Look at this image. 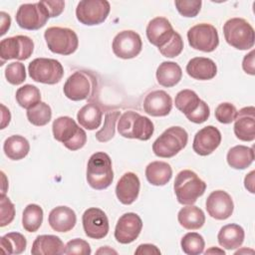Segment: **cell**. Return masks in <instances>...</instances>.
Segmentation results:
<instances>
[{
  "instance_id": "f5cc1de1",
  "label": "cell",
  "mask_w": 255,
  "mask_h": 255,
  "mask_svg": "<svg viewBox=\"0 0 255 255\" xmlns=\"http://www.w3.org/2000/svg\"><path fill=\"white\" fill-rule=\"evenodd\" d=\"M1 108H2V124H1V128H4L10 123L11 115H10L9 110H7L4 105H1Z\"/></svg>"
},
{
  "instance_id": "ffe728a7",
  "label": "cell",
  "mask_w": 255,
  "mask_h": 255,
  "mask_svg": "<svg viewBox=\"0 0 255 255\" xmlns=\"http://www.w3.org/2000/svg\"><path fill=\"white\" fill-rule=\"evenodd\" d=\"M234 123V133L243 141H252L255 138V108L245 107L237 111Z\"/></svg>"
},
{
  "instance_id": "277c9868",
  "label": "cell",
  "mask_w": 255,
  "mask_h": 255,
  "mask_svg": "<svg viewBox=\"0 0 255 255\" xmlns=\"http://www.w3.org/2000/svg\"><path fill=\"white\" fill-rule=\"evenodd\" d=\"M154 130L152 122L133 111L125 112L119 120L118 131L127 138H136L147 140L151 137Z\"/></svg>"
},
{
  "instance_id": "f546056e",
  "label": "cell",
  "mask_w": 255,
  "mask_h": 255,
  "mask_svg": "<svg viewBox=\"0 0 255 255\" xmlns=\"http://www.w3.org/2000/svg\"><path fill=\"white\" fill-rule=\"evenodd\" d=\"M227 163L234 169H245L254 161V150L245 145H235L227 152Z\"/></svg>"
},
{
  "instance_id": "5bb4252c",
  "label": "cell",
  "mask_w": 255,
  "mask_h": 255,
  "mask_svg": "<svg viewBox=\"0 0 255 255\" xmlns=\"http://www.w3.org/2000/svg\"><path fill=\"white\" fill-rule=\"evenodd\" d=\"M114 54L121 59H132L136 57L142 48L140 36L132 30H125L118 33L112 44Z\"/></svg>"
},
{
  "instance_id": "11a10c76",
  "label": "cell",
  "mask_w": 255,
  "mask_h": 255,
  "mask_svg": "<svg viewBox=\"0 0 255 255\" xmlns=\"http://www.w3.org/2000/svg\"><path fill=\"white\" fill-rule=\"evenodd\" d=\"M220 253V254H224L225 252L223 251V250H220V249H216V248H214V247H211L209 250H207V251H205V254H209V253Z\"/></svg>"
},
{
  "instance_id": "cb8c5ba5",
  "label": "cell",
  "mask_w": 255,
  "mask_h": 255,
  "mask_svg": "<svg viewBox=\"0 0 255 255\" xmlns=\"http://www.w3.org/2000/svg\"><path fill=\"white\" fill-rule=\"evenodd\" d=\"M186 72L188 76L195 80L207 81L216 76V64L209 58L195 57L188 61L186 65Z\"/></svg>"
},
{
  "instance_id": "74e56055",
  "label": "cell",
  "mask_w": 255,
  "mask_h": 255,
  "mask_svg": "<svg viewBox=\"0 0 255 255\" xmlns=\"http://www.w3.org/2000/svg\"><path fill=\"white\" fill-rule=\"evenodd\" d=\"M182 251L187 255H198L203 252L205 242L203 237L197 232L186 233L180 241Z\"/></svg>"
},
{
  "instance_id": "f1b7e54d",
  "label": "cell",
  "mask_w": 255,
  "mask_h": 255,
  "mask_svg": "<svg viewBox=\"0 0 255 255\" xmlns=\"http://www.w3.org/2000/svg\"><path fill=\"white\" fill-rule=\"evenodd\" d=\"M181 78V68L174 62H162L156 69V80L162 87L171 88L177 85Z\"/></svg>"
},
{
  "instance_id": "4dcf8cb0",
  "label": "cell",
  "mask_w": 255,
  "mask_h": 255,
  "mask_svg": "<svg viewBox=\"0 0 255 255\" xmlns=\"http://www.w3.org/2000/svg\"><path fill=\"white\" fill-rule=\"evenodd\" d=\"M3 150L8 158L12 160H20L29 153L30 143L24 136L14 134L5 139Z\"/></svg>"
},
{
  "instance_id": "4fadbf2b",
  "label": "cell",
  "mask_w": 255,
  "mask_h": 255,
  "mask_svg": "<svg viewBox=\"0 0 255 255\" xmlns=\"http://www.w3.org/2000/svg\"><path fill=\"white\" fill-rule=\"evenodd\" d=\"M34 51L33 40L24 35L8 37L0 42V57L3 61L6 60H27Z\"/></svg>"
},
{
  "instance_id": "83f0119b",
  "label": "cell",
  "mask_w": 255,
  "mask_h": 255,
  "mask_svg": "<svg viewBox=\"0 0 255 255\" xmlns=\"http://www.w3.org/2000/svg\"><path fill=\"white\" fill-rule=\"evenodd\" d=\"M177 220L183 228L187 230H197L205 223V215L199 207L187 205L178 211Z\"/></svg>"
},
{
  "instance_id": "d6a6232c",
  "label": "cell",
  "mask_w": 255,
  "mask_h": 255,
  "mask_svg": "<svg viewBox=\"0 0 255 255\" xmlns=\"http://www.w3.org/2000/svg\"><path fill=\"white\" fill-rule=\"evenodd\" d=\"M43 222V209L38 204H28L22 214L23 228L28 232H36Z\"/></svg>"
},
{
  "instance_id": "7a4b0ae2",
  "label": "cell",
  "mask_w": 255,
  "mask_h": 255,
  "mask_svg": "<svg viewBox=\"0 0 255 255\" xmlns=\"http://www.w3.org/2000/svg\"><path fill=\"white\" fill-rule=\"evenodd\" d=\"M114 179L112 159L108 153L95 152L89 158L87 164V181L89 185L97 190L108 188Z\"/></svg>"
},
{
  "instance_id": "e575fe53",
  "label": "cell",
  "mask_w": 255,
  "mask_h": 255,
  "mask_svg": "<svg viewBox=\"0 0 255 255\" xmlns=\"http://www.w3.org/2000/svg\"><path fill=\"white\" fill-rule=\"evenodd\" d=\"M200 99L197 94L192 90H182L175 96L174 104L178 111L186 116L193 113L199 106Z\"/></svg>"
},
{
  "instance_id": "7bdbcfd3",
  "label": "cell",
  "mask_w": 255,
  "mask_h": 255,
  "mask_svg": "<svg viewBox=\"0 0 255 255\" xmlns=\"http://www.w3.org/2000/svg\"><path fill=\"white\" fill-rule=\"evenodd\" d=\"M237 115V110L230 103H222L215 109V119L221 124H231Z\"/></svg>"
},
{
  "instance_id": "484cf974",
  "label": "cell",
  "mask_w": 255,
  "mask_h": 255,
  "mask_svg": "<svg viewBox=\"0 0 255 255\" xmlns=\"http://www.w3.org/2000/svg\"><path fill=\"white\" fill-rule=\"evenodd\" d=\"M244 229L240 225L234 223L221 227L217 235L219 245L227 250L239 248L244 241Z\"/></svg>"
},
{
  "instance_id": "836d02e7",
  "label": "cell",
  "mask_w": 255,
  "mask_h": 255,
  "mask_svg": "<svg viewBox=\"0 0 255 255\" xmlns=\"http://www.w3.org/2000/svg\"><path fill=\"white\" fill-rule=\"evenodd\" d=\"M1 250L5 254H21L25 251L27 240L19 232H10L1 237Z\"/></svg>"
},
{
  "instance_id": "8992f818",
  "label": "cell",
  "mask_w": 255,
  "mask_h": 255,
  "mask_svg": "<svg viewBox=\"0 0 255 255\" xmlns=\"http://www.w3.org/2000/svg\"><path fill=\"white\" fill-rule=\"evenodd\" d=\"M188 140L186 130L181 127H170L153 142L152 151L158 157L169 158L185 147Z\"/></svg>"
},
{
  "instance_id": "30bf717a",
  "label": "cell",
  "mask_w": 255,
  "mask_h": 255,
  "mask_svg": "<svg viewBox=\"0 0 255 255\" xmlns=\"http://www.w3.org/2000/svg\"><path fill=\"white\" fill-rule=\"evenodd\" d=\"M50 14L43 1L22 4L16 13V22L26 30H38L45 26Z\"/></svg>"
},
{
  "instance_id": "4316f807",
  "label": "cell",
  "mask_w": 255,
  "mask_h": 255,
  "mask_svg": "<svg viewBox=\"0 0 255 255\" xmlns=\"http://www.w3.org/2000/svg\"><path fill=\"white\" fill-rule=\"evenodd\" d=\"M172 176L171 166L165 161H152L145 168L147 181L155 186H162L169 182Z\"/></svg>"
},
{
  "instance_id": "52a82bcc",
  "label": "cell",
  "mask_w": 255,
  "mask_h": 255,
  "mask_svg": "<svg viewBox=\"0 0 255 255\" xmlns=\"http://www.w3.org/2000/svg\"><path fill=\"white\" fill-rule=\"evenodd\" d=\"M226 42L238 50H248L254 46V29L243 18H231L223 26Z\"/></svg>"
},
{
  "instance_id": "816d5d0a",
  "label": "cell",
  "mask_w": 255,
  "mask_h": 255,
  "mask_svg": "<svg viewBox=\"0 0 255 255\" xmlns=\"http://www.w3.org/2000/svg\"><path fill=\"white\" fill-rule=\"evenodd\" d=\"M254 170H252L250 173H248L246 176H245V179H244V185H245V188L250 191L251 193H254Z\"/></svg>"
},
{
  "instance_id": "ee69618b",
  "label": "cell",
  "mask_w": 255,
  "mask_h": 255,
  "mask_svg": "<svg viewBox=\"0 0 255 255\" xmlns=\"http://www.w3.org/2000/svg\"><path fill=\"white\" fill-rule=\"evenodd\" d=\"M0 213H1V219H0L1 227H4L10 224L15 217V206L5 194H1V197H0Z\"/></svg>"
},
{
  "instance_id": "f907efd6",
  "label": "cell",
  "mask_w": 255,
  "mask_h": 255,
  "mask_svg": "<svg viewBox=\"0 0 255 255\" xmlns=\"http://www.w3.org/2000/svg\"><path fill=\"white\" fill-rule=\"evenodd\" d=\"M0 17H1V35H4L10 28L11 24V18L9 14L5 12H0Z\"/></svg>"
},
{
  "instance_id": "1f68e13d",
  "label": "cell",
  "mask_w": 255,
  "mask_h": 255,
  "mask_svg": "<svg viewBox=\"0 0 255 255\" xmlns=\"http://www.w3.org/2000/svg\"><path fill=\"white\" fill-rule=\"evenodd\" d=\"M103 112L96 104H87L77 114L79 124L89 129L93 130L98 128L102 124Z\"/></svg>"
},
{
  "instance_id": "ba28073f",
  "label": "cell",
  "mask_w": 255,
  "mask_h": 255,
  "mask_svg": "<svg viewBox=\"0 0 255 255\" xmlns=\"http://www.w3.org/2000/svg\"><path fill=\"white\" fill-rule=\"evenodd\" d=\"M49 50L55 54L68 56L76 52L79 39L74 30L65 27H49L44 32Z\"/></svg>"
},
{
  "instance_id": "3957f363",
  "label": "cell",
  "mask_w": 255,
  "mask_h": 255,
  "mask_svg": "<svg viewBox=\"0 0 255 255\" xmlns=\"http://www.w3.org/2000/svg\"><path fill=\"white\" fill-rule=\"evenodd\" d=\"M54 138L70 150H78L87 142V133L70 117H59L52 126Z\"/></svg>"
},
{
  "instance_id": "f6af8a7d",
  "label": "cell",
  "mask_w": 255,
  "mask_h": 255,
  "mask_svg": "<svg viewBox=\"0 0 255 255\" xmlns=\"http://www.w3.org/2000/svg\"><path fill=\"white\" fill-rule=\"evenodd\" d=\"M92 253L90 244L80 238L70 240L65 246V254H77V255H90Z\"/></svg>"
},
{
  "instance_id": "c3c4849f",
  "label": "cell",
  "mask_w": 255,
  "mask_h": 255,
  "mask_svg": "<svg viewBox=\"0 0 255 255\" xmlns=\"http://www.w3.org/2000/svg\"><path fill=\"white\" fill-rule=\"evenodd\" d=\"M242 68L245 73L249 75H255V68H254V51L252 50L249 54L245 55L242 62Z\"/></svg>"
},
{
  "instance_id": "5b68a950",
  "label": "cell",
  "mask_w": 255,
  "mask_h": 255,
  "mask_svg": "<svg viewBox=\"0 0 255 255\" xmlns=\"http://www.w3.org/2000/svg\"><path fill=\"white\" fill-rule=\"evenodd\" d=\"M97 89V79L92 72L76 71L65 82L64 95L72 101L90 100Z\"/></svg>"
},
{
  "instance_id": "e0dca14e",
  "label": "cell",
  "mask_w": 255,
  "mask_h": 255,
  "mask_svg": "<svg viewBox=\"0 0 255 255\" xmlns=\"http://www.w3.org/2000/svg\"><path fill=\"white\" fill-rule=\"evenodd\" d=\"M207 213L214 219L225 220L229 218L234 210L231 196L224 190L212 191L206 199Z\"/></svg>"
},
{
  "instance_id": "7c38bea8",
  "label": "cell",
  "mask_w": 255,
  "mask_h": 255,
  "mask_svg": "<svg viewBox=\"0 0 255 255\" xmlns=\"http://www.w3.org/2000/svg\"><path fill=\"white\" fill-rule=\"evenodd\" d=\"M187 40L191 48L202 52H213L219 44L216 28L208 23L194 25L187 31Z\"/></svg>"
},
{
  "instance_id": "8d00e7d4",
  "label": "cell",
  "mask_w": 255,
  "mask_h": 255,
  "mask_svg": "<svg viewBox=\"0 0 255 255\" xmlns=\"http://www.w3.org/2000/svg\"><path fill=\"white\" fill-rule=\"evenodd\" d=\"M51 118L52 110L50 106L44 102H40L34 107L27 110L28 121L36 127L46 126L51 121Z\"/></svg>"
},
{
  "instance_id": "d6986e66",
  "label": "cell",
  "mask_w": 255,
  "mask_h": 255,
  "mask_svg": "<svg viewBox=\"0 0 255 255\" xmlns=\"http://www.w3.org/2000/svg\"><path fill=\"white\" fill-rule=\"evenodd\" d=\"M145 32L149 43L158 49L162 48L175 33L170 22L164 17H155L150 20Z\"/></svg>"
},
{
  "instance_id": "7dc6e473",
  "label": "cell",
  "mask_w": 255,
  "mask_h": 255,
  "mask_svg": "<svg viewBox=\"0 0 255 255\" xmlns=\"http://www.w3.org/2000/svg\"><path fill=\"white\" fill-rule=\"evenodd\" d=\"M44 5L46 6L50 17H58L65 8V2L62 0L57 1H43Z\"/></svg>"
},
{
  "instance_id": "44dd1931",
  "label": "cell",
  "mask_w": 255,
  "mask_h": 255,
  "mask_svg": "<svg viewBox=\"0 0 255 255\" xmlns=\"http://www.w3.org/2000/svg\"><path fill=\"white\" fill-rule=\"evenodd\" d=\"M172 109L171 97L162 90L152 91L143 100L144 112L152 117H165Z\"/></svg>"
},
{
  "instance_id": "d4e9b609",
  "label": "cell",
  "mask_w": 255,
  "mask_h": 255,
  "mask_svg": "<svg viewBox=\"0 0 255 255\" xmlns=\"http://www.w3.org/2000/svg\"><path fill=\"white\" fill-rule=\"evenodd\" d=\"M31 253L33 255L64 254L65 246L60 237L56 235H39L33 242Z\"/></svg>"
},
{
  "instance_id": "8fae6325",
  "label": "cell",
  "mask_w": 255,
  "mask_h": 255,
  "mask_svg": "<svg viewBox=\"0 0 255 255\" xmlns=\"http://www.w3.org/2000/svg\"><path fill=\"white\" fill-rule=\"evenodd\" d=\"M110 10L111 5L106 0H83L77 5L76 17L84 25H99L106 21Z\"/></svg>"
},
{
  "instance_id": "9a60e30c",
  "label": "cell",
  "mask_w": 255,
  "mask_h": 255,
  "mask_svg": "<svg viewBox=\"0 0 255 255\" xmlns=\"http://www.w3.org/2000/svg\"><path fill=\"white\" fill-rule=\"evenodd\" d=\"M82 223L85 234L92 239H103L109 233V219L100 208L91 207L85 210Z\"/></svg>"
},
{
  "instance_id": "db71d44e",
  "label": "cell",
  "mask_w": 255,
  "mask_h": 255,
  "mask_svg": "<svg viewBox=\"0 0 255 255\" xmlns=\"http://www.w3.org/2000/svg\"><path fill=\"white\" fill-rule=\"evenodd\" d=\"M97 253H98V254H101V253H103V254H112V253L117 254V251L111 249L109 246H105V247H102L101 249H99V250L97 251Z\"/></svg>"
},
{
  "instance_id": "6da1fadb",
  "label": "cell",
  "mask_w": 255,
  "mask_h": 255,
  "mask_svg": "<svg viewBox=\"0 0 255 255\" xmlns=\"http://www.w3.org/2000/svg\"><path fill=\"white\" fill-rule=\"evenodd\" d=\"M173 189L180 204L192 205L204 194L206 183L194 171L184 169L175 176Z\"/></svg>"
},
{
  "instance_id": "bcb514c9",
  "label": "cell",
  "mask_w": 255,
  "mask_h": 255,
  "mask_svg": "<svg viewBox=\"0 0 255 255\" xmlns=\"http://www.w3.org/2000/svg\"><path fill=\"white\" fill-rule=\"evenodd\" d=\"M209 116H210L209 107L204 101L201 100L197 109L193 113H191L190 115L186 116V118L194 124H202L205 121H207Z\"/></svg>"
},
{
  "instance_id": "f35d334b",
  "label": "cell",
  "mask_w": 255,
  "mask_h": 255,
  "mask_svg": "<svg viewBox=\"0 0 255 255\" xmlns=\"http://www.w3.org/2000/svg\"><path fill=\"white\" fill-rule=\"evenodd\" d=\"M121 113L119 111L108 112L105 116L104 127L96 132V138L100 142H107L115 136L116 132V123L120 119Z\"/></svg>"
},
{
  "instance_id": "d590c367",
  "label": "cell",
  "mask_w": 255,
  "mask_h": 255,
  "mask_svg": "<svg viewBox=\"0 0 255 255\" xmlns=\"http://www.w3.org/2000/svg\"><path fill=\"white\" fill-rule=\"evenodd\" d=\"M16 101L20 107L29 110L41 102L40 90L33 85L27 84L19 88L16 92Z\"/></svg>"
},
{
  "instance_id": "ac0fdd59",
  "label": "cell",
  "mask_w": 255,
  "mask_h": 255,
  "mask_svg": "<svg viewBox=\"0 0 255 255\" xmlns=\"http://www.w3.org/2000/svg\"><path fill=\"white\" fill-rule=\"evenodd\" d=\"M221 142V133L213 126H207L199 129L193 138V150L202 156L212 153Z\"/></svg>"
},
{
  "instance_id": "681fc988",
  "label": "cell",
  "mask_w": 255,
  "mask_h": 255,
  "mask_svg": "<svg viewBox=\"0 0 255 255\" xmlns=\"http://www.w3.org/2000/svg\"><path fill=\"white\" fill-rule=\"evenodd\" d=\"M134 254L136 255H151V254H160V250L153 244H140L138 245V247L136 248V250L134 251Z\"/></svg>"
},
{
  "instance_id": "b9f144b4",
  "label": "cell",
  "mask_w": 255,
  "mask_h": 255,
  "mask_svg": "<svg viewBox=\"0 0 255 255\" xmlns=\"http://www.w3.org/2000/svg\"><path fill=\"white\" fill-rule=\"evenodd\" d=\"M175 7L180 15L187 18L195 17L201 8V0H176Z\"/></svg>"
},
{
  "instance_id": "60d3db41",
  "label": "cell",
  "mask_w": 255,
  "mask_h": 255,
  "mask_svg": "<svg viewBox=\"0 0 255 255\" xmlns=\"http://www.w3.org/2000/svg\"><path fill=\"white\" fill-rule=\"evenodd\" d=\"M183 50V40L181 36L175 31L172 38L158 51L163 57L166 58H174L178 56Z\"/></svg>"
},
{
  "instance_id": "9c48e42d",
  "label": "cell",
  "mask_w": 255,
  "mask_h": 255,
  "mask_svg": "<svg viewBox=\"0 0 255 255\" xmlns=\"http://www.w3.org/2000/svg\"><path fill=\"white\" fill-rule=\"evenodd\" d=\"M30 78L38 83L54 85L59 83L64 76L62 64L49 58H36L28 66Z\"/></svg>"
},
{
  "instance_id": "7402d4cb",
  "label": "cell",
  "mask_w": 255,
  "mask_h": 255,
  "mask_svg": "<svg viewBox=\"0 0 255 255\" xmlns=\"http://www.w3.org/2000/svg\"><path fill=\"white\" fill-rule=\"evenodd\" d=\"M140 182L137 175L133 172H126L118 181L116 195L120 202L126 205L133 203L139 193Z\"/></svg>"
},
{
  "instance_id": "ab89813d",
  "label": "cell",
  "mask_w": 255,
  "mask_h": 255,
  "mask_svg": "<svg viewBox=\"0 0 255 255\" xmlns=\"http://www.w3.org/2000/svg\"><path fill=\"white\" fill-rule=\"evenodd\" d=\"M5 78L11 85H21L26 80V70L24 64L13 62L5 68Z\"/></svg>"
},
{
  "instance_id": "603a6c76",
  "label": "cell",
  "mask_w": 255,
  "mask_h": 255,
  "mask_svg": "<svg viewBox=\"0 0 255 255\" xmlns=\"http://www.w3.org/2000/svg\"><path fill=\"white\" fill-rule=\"evenodd\" d=\"M51 228L57 232L72 230L77 222L75 211L68 206H57L51 210L48 217Z\"/></svg>"
},
{
  "instance_id": "2e32d148",
  "label": "cell",
  "mask_w": 255,
  "mask_h": 255,
  "mask_svg": "<svg viewBox=\"0 0 255 255\" xmlns=\"http://www.w3.org/2000/svg\"><path fill=\"white\" fill-rule=\"evenodd\" d=\"M142 229V221L140 217L133 212L123 214L115 228V238L122 244L133 242Z\"/></svg>"
}]
</instances>
